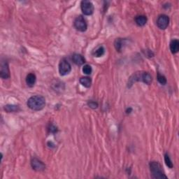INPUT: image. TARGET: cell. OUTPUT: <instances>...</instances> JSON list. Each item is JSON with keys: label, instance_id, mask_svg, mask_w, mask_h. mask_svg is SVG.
<instances>
[{"label": "cell", "instance_id": "cell-19", "mask_svg": "<svg viewBox=\"0 0 179 179\" xmlns=\"http://www.w3.org/2000/svg\"><path fill=\"white\" fill-rule=\"evenodd\" d=\"M157 81L160 84L162 85H165L166 83V77L164 76V75L160 74V73L157 74Z\"/></svg>", "mask_w": 179, "mask_h": 179}, {"label": "cell", "instance_id": "cell-21", "mask_svg": "<svg viewBox=\"0 0 179 179\" xmlns=\"http://www.w3.org/2000/svg\"><path fill=\"white\" fill-rule=\"evenodd\" d=\"M87 104H88L89 107L92 108V109H97V107H98V104H97L96 101H90L88 103H87Z\"/></svg>", "mask_w": 179, "mask_h": 179}, {"label": "cell", "instance_id": "cell-12", "mask_svg": "<svg viewBox=\"0 0 179 179\" xmlns=\"http://www.w3.org/2000/svg\"><path fill=\"white\" fill-rule=\"evenodd\" d=\"M37 77L34 74H29L26 77V83L29 87H33L36 83Z\"/></svg>", "mask_w": 179, "mask_h": 179}, {"label": "cell", "instance_id": "cell-9", "mask_svg": "<svg viewBox=\"0 0 179 179\" xmlns=\"http://www.w3.org/2000/svg\"><path fill=\"white\" fill-rule=\"evenodd\" d=\"M72 60L75 64L78 66L82 65L85 62V58L80 54H74V55H73Z\"/></svg>", "mask_w": 179, "mask_h": 179}, {"label": "cell", "instance_id": "cell-7", "mask_svg": "<svg viewBox=\"0 0 179 179\" xmlns=\"http://www.w3.org/2000/svg\"><path fill=\"white\" fill-rule=\"evenodd\" d=\"M31 165H32V168L37 172H41V171L44 170L45 168V164L37 158H33L31 161Z\"/></svg>", "mask_w": 179, "mask_h": 179}, {"label": "cell", "instance_id": "cell-20", "mask_svg": "<svg viewBox=\"0 0 179 179\" xmlns=\"http://www.w3.org/2000/svg\"><path fill=\"white\" fill-rule=\"evenodd\" d=\"M122 40H121L120 39H116V41H115V47L117 51H120L122 48Z\"/></svg>", "mask_w": 179, "mask_h": 179}, {"label": "cell", "instance_id": "cell-23", "mask_svg": "<svg viewBox=\"0 0 179 179\" xmlns=\"http://www.w3.org/2000/svg\"><path fill=\"white\" fill-rule=\"evenodd\" d=\"M132 108H128V109H127V111H126V112H127V113H131V111H132Z\"/></svg>", "mask_w": 179, "mask_h": 179}, {"label": "cell", "instance_id": "cell-18", "mask_svg": "<svg viewBox=\"0 0 179 179\" xmlns=\"http://www.w3.org/2000/svg\"><path fill=\"white\" fill-rule=\"evenodd\" d=\"M92 72V69L90 65L89 64H85V65L83 66V72L85 74L90 75Z\"/></svg>", "mask_w": 179, "mask_h": 179}, {"label": "cell", "instance_id": "cell-1", "mask_svg": "<svg viewBox=\"0 0 179 179\" xmlns=\"http://www.w3.org/2000/svg\"><path fill=\"white\" fill-rule=\"evenodd\" d=\"M28 107L33 111H41L45 106V99L43 97L40 95L31 97L28 99Z\"/></svg>", "mask_w": 179, "mask_h": 179}, {"label": "cell", "instance_id": "cell-22", "mask_svg": "<svg viewBox=\"0 0 179 179\" xmlns=\"http://www.w3.org/2000/svg\"><path fill=\"white\" fill-rule=\"evenodd\" d=\"M50 130H51V132L55 133V132H57V128H55V126L52 125V126L51 127V129H50Z\"/></svg>", "mask_w": 179, "mask_h": 179}, {"label": "cell", "instance_id": "cell-2", "mask_svg": "<svg viewBox=\"0 0 179 179\" xmlns=\"http://www.w3.org/2000/svg\"><path fill=\"white\" fill-rule=\"evenodd\" d=\"M150 169L154 178H166L167 177L162 172V166L157 162H152L150 163Z\"/></svg>", "mask_w": 179, "mask_h": 179}, {"label": "cell", "instance_id": "cell-13", "mask_svg": "<svg viewBox=\"0 0 179 179\" xmlns=\"http://www.w3.org/2000/svg\"><path fill=\"white\" fill-rule=\"evenodd\" d=\"M135 22L137 25L144 26L147 22V18L145 16H138L135 18Z\"/></svg>", "mask_w": 179, "mask_h": 179}, {"label": "cell", "instance_id": "cell-5", "mask_svg": "<svg viewBox=\"0 0 179 179\" xmlns=\"http://www.w3.org/2000/svg\"><path fill=\"white\" fill-rule=\"evenodd\" d=\"M75 28L80 32H85L87 30V25L85 18L83 16H78L74 20V22Z\"/></svg>", "mask_w": 179, "mask_h": 179}, {"label": "cell", "instance_id": "cell-10", "mask_svg": "<svg viewBox=\"0 0 179 179\" xmlns=\"http://www.w3.org/2000/svg\"><path fill=\"white\" fill-rule=\"evenodd\" d=\"M170 50L173 54H176L179 51V41L178 39H173L170 42Z\"/></svg>", "mask_w": 179, "mask_h": 179}, {"label": "cell", "instance_id": "cell-16", "mask_svg": "<svg viewBox=\"0 0 179 179\" xmlns=\"http://www.w3.org/2000/svg\"><path fill=\"white\" fill-rule=\"evenodd\" d=\"M164 161H165L166 165L169 168H170V169L173 168V166H174V164H173L172 161L170 159L169 155L167 153H166L165 155H164Z\"/></svg>", "mask_w": 179, "mask_h": 179}, {"label": "cell", "instance_id": "cell-17", "mask_svg": "<svg viewBox=\"0 0 179 179\" xmlns=\"http://www.w3.org/2000/svg\"><path fill=\"white\" fill-rule=\"evenodd\" d=\"M104 52H105V50H104V47L100 46L95 51L94 55L95 56V57H101V56L104 54Z\"/></svg>", "mask_w": 179, "mask_h": 179}, {"label": "cell", "instance_id": "cell-3", "mask_svg": "<svg viewBox=\"0 0 179 179\" xmlns=\"http://www.w3.org/2000/svg\"><path fill=\"white\" fill-rule=\"evenodd\" d=\"M72 70V66L67 60L62 59L59 64V72L61 76H65L69 74Z\"/></svg>", "mask_w": 179, "mask_h": 179}, {"label": "cell", "instance_id": "cell-14", "mask_svg": "<svg viewBox=\"0 0 179 179\" xmlns=\"http://www.w3.org/2000/svg\"><path fill=\"white\" fill-rule=\"evenodd\" d=\"M81 84L85 87H90L92 84V80L89 77H81L80 78Z\"/></svg>", "mask_w": 179, "mask_h": 179}, {"label": "cell", "instance_id": "cell-11", "mask_svg": "<svg viewBox=\"0 0 179 179\" xmlns=\"http://www.w3.org/2000/svg\"><path fill=\"white\" fill-rule=\"evenodd\" d=\"M140 81H142L145 84L150 85L152 82L151 75L148 72H144L140 75Z\"/></svg>", "mask_w": 179, "mask_h": 179}, {"label": "cell", "instance_id": "cell-15", "mask_svg": "<svg viewBox=\"0 0 179 179\" xmlns=\"http://www.w3.org/2000/svg\"><path fill=\"white\" fill-rule=\"evenodd\" d=\"M4 110L8 113H11V112H18L20 110V107L17 105L9 104L4 107Z\"/></svg>", "mask_w": 179, "mask_h": 179}, {"label": "cell", "instance_id": "cell-6", "mask_svg": "<svg viewBox=\"0 0 179 179\" xmlns=\"http://www.w3.org/2000/svg\"><path fill=\"white\" fill-rule=\"evenodd\" d=\"M169 24V18L166 15L162 14L157 18V25L161 30H165L167 28Z\"/></svg>", "mask_w": 179, "mask_h": 179}, {"label": "cell", "instance_id": "cell-8", "mask_svg": "<svg viewBox=\"0 0 179 179\" xmlns=\"http://www.w3.org/2000/svg\"><path fill=\"white\" fill-rule=\"evenodd\" d=\"M0 76L3 79H8L10 77V71L9 65L7 62L1 64V71H0Z\"/></svg>", "mask_w": 179, "mask_h": 179}, {"label": "cell", "instance_id": "cell-4", "mask_svg": "<svg viewBox=\"0 0 179 179\" xmlns=\"http://www.w3.org/2000/svg\"><path fill=\"white\" fill-rule=\"evenodd\" d=\"M81 11L85 15L90 16L92 15L94 12V6L92 3L90 1H82L81 4Z\"/></svg>", "mask_w": 179, "mask_h": 179}]
</instances>
